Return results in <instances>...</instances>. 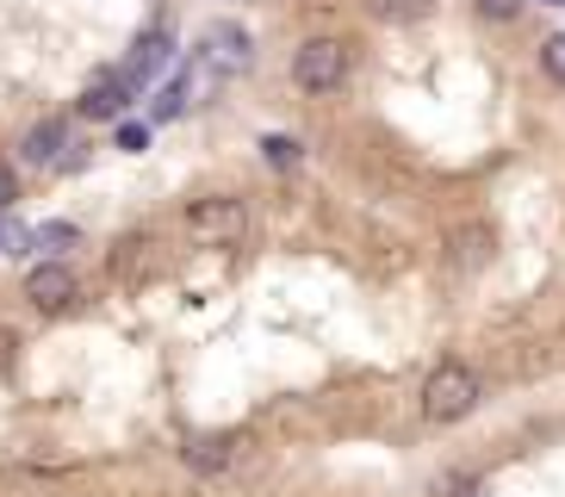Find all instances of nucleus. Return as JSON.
<instances>
[{"instance_id": "13", "label": "nucleus", "mask_w": 565, "mask_h": 497, "mask_svg": "<svg viewBox=\"0 0 565 497\" xmlns=\"http://www.w3.org/2000/svg\"><path fill=\"white\" fill-rule=\"evenodd\" d=\"M262 156H267L274 168H299L305 144H299V137H262Z\"/></svg>"}, {"instance_id": "11", "label": "nucleus", "mask_w": 565, "mask_h": 497, "mask_svg": "<svg viewBox=\"0 0 565 497\" xmlns=\"http://www.w3.org/2000/svg\"><path fill=\"white\" fill-rule=\"evenodd\" d=\"M366 7H373L380 19H392V25H411V19H423V13H429L435 0H366Z\"/></svg>"}, {"instance_id": "17", "label": "nucleus", "mask_w": 565, "mask_h": 497, "mask_svg": "<svg viewBox=\"0 0 565 497\" xmlns=\"http://www.w3.org/2000/svg\"><path fill=\"white\" fill-rule=\"evenodd\" d=\"M479 13H484V19H498V25H503V19L522 13V0H479Z\"/></svg>"}, {"instance_id": "10", "label": "nucleus", "mask_w": 565, "mask_h": 497, "mask_svg": "<svg viewBox=\"0 0 565 497\" xmlns=\"http://www.w3.org/2000/svg\"><path fill=\"white\" fill-rule=\"evenodd\" d=\"M181 454H186V466H193V473H224V466H231V454H236V442H231V435H200V442H186Z\"/></svg>"}, {"instance_id": "12", "label": "nucleus", "mask_w": 565, "mask_h": 497, "mask_svg": "<svg viewBox=\"0 0 565 497\" xmlns=\"http://www.w3.org/2000/svg\"><path fill=\"white\" fill-rule=\"evenodd\" d=\"M186 106H193V99H186L181 82H162V87H156V99H150V113H156V118H181Z\"/></svg>"}, {"instance_id": "16", "label": "nucleus", "mask_w": 565, "mask_h": 497, "mask_svg": "<svg viewBox=\"0 0 565 497\" xmlns=\"http://www.w3.org/2000/svg\"><path fill=\"white\" fill-rule=\"evenodd\" d=\"M38 243H44V248H68V243H75V224H44Z\"/></svg>"}, {"instance_id": "4", "label": "nucleus", "mask_w": 565, "mask_h": 497, "mask_svg": "<svg viewBox=\"0 0 565 497\" xmlns=\"http://www.w3.org/2000/svg\"><path fill=\"white\" fill-rule=\"evenodd\" d=\"M25 298H32L38 311H63L68 298H75V267L68 262H38L25 274Z\"/></svg>"}, {"instance_id": "3", "label": "nucleus", "mask_w": 565, "mask_h": 497, "mask_svg": "<svg viewBox=\"0 0 565 497\" xmlns=\"http://www.w3.org/2000/svg\"><path fill=\"white\" fill-rule=\"evenodd\" d=\"M292 82L305 94H335V87L349 82V44L342 38H305L292 50Z\"/></svg>"}, {"instance_id": "9", "label": "nucleus", "mask_w": 565, "mask_h": 497, "mask_svg": "<svg viewBox=\"0 0 565 497\" xmlns=\"http://www.w3.org/2000/svg\"><path fill=\"white\" fill-rule=\"evenodd\" d=\"M491 224H460V231L448 236V255H454V267H484L491 262Z\"/></svg>"}, {"instance_id": "5", "label": "nucleus", "mask_w": 565, "mask_h": 497, "mask_svg": "<svg viewBox=\"0 0 565 497\" xmlns=\"http://www.w3.org/2000/svg\"><path fill=\"white\" fill-rule=\"evenodd\" d=\"M63 149H75V144H68V125H63V118H44V125H32V131H25L19 162H25V168H63L68 162Z\"/></svg>"}, {"instance_id": "18", "label": "nucleus", "mask_w": 565, "mask_h": 497, "mask_svg": "<svg viewBox=\"0 0 565 497\" xmlns=\"http://www.w3.org/2000/svg\"><path fill=\"white\" fill-rule=\"evenodd\" d=\"M150 144V131L143 125H118V149H143Z\"/></svg>"}, {"instance_id": "19", "label": "nucleus", "mask_w": 565, "mask_h": 497, "mask_svg": "<svg viewBox=\"0 0 565 497\" xmlns=\"http://www.w3.org/2000/svg\"><path fill=\"white\" fill-rule=\"evenodd\" d=\"M13 199H19V181H13V168L0 162V212H7V205H13Z\"/></svg>"}, {"instance_id": "20", "label": "nucleus", "mask_w": 565, "mask_h": 497, "mask_svg": "<svg viewBox=\"0 0 565 497\" xmlns=\"http://www.w3.org/2000/svg\"><path fill=\"white\" fill-rule=\"evenodd\" d=\"M553 7H559V0H553Z\"/></svg>"}, {"instance_id": "15", "label": "nucleus", "mask_w": 565, "mask_h": 497, "mask_svg": "<svg viewBox=\"0 0 565 497\" xmlns=\"http://www.w3.org/2000/svg\"><path fill=\"white\" fill-rule=\"evenodd\" d=\"M541 68H547L553 82H565V38H547V44H541Z\"/></svg>"}, {"instance_id": "14", "label": "nucleus", "mask_w": 565, "mask_h": 497, "mask_svg": "<svg viewBox=\"0 0 565 497\" xmlns=\"http://www.w3.org/2000/svg\"><path fill=\"white\" fill-rule=\"evenodd\" d=\"M32 243H38V231H25V224H0V248H7V255H25Z\"/></svg>"}, {"instance_id": "6", "label": "nucleus", "mask_w": 565, "mask_h": 497, "mask_svg": "<svg viewBox=\"0 0 565 497\" xmlns=\"http://www.w3.org/2000/svg\"><path fill=\"white\" fill-rule=\"evenodd\" d=\"M200 56L217 68V82H224V75H243V68H249V32H243V25H212Z\"/></svg>"}, {"instance_id": "7", "label": "nucleus", "mask_w": 565, "mask_h": 497, "mask_svg": "<svg viewBox=\"0 0 565 497\" xmlns=\"http://www.w3.org/2000/svg\"><path fill=\"white\" fill-rule=\"evenodd\" d=\"M125 106H131V82L125 75H94L82 94V118H118Z\"/></svg>"}, {"instance_id": "8", "label": "nucleus", "mask_w": 565, "mask_h": 497, "mask_svg": "<svg viewBox=\"0 0 565 497\" xmlns=\"http://www.w3.org/2000/svg\"><path fill=\"white\" fill-rule=\"evenodd\" d=\"M168 50H174V38H168V32H143V38L131 44V63L118 68V75H125L131 87H137V82H150L156 68L168 63Z\"/></svg>"}, {"instance_id": "2", "label": "nucleus", "mask_w": 565, "mask_h": 497, "mask_svg": "<svg viewBox=\"0 0 565 497\" xmlns=\"http://www.w3.org/2000/svg\"><path fill=\"white\" fill-rule=\"evenodd\" d=\"M186 236L200 248H236L249 236V212H243V199H193L186 205Z\"/></svg>"}, {"instance_id": "1", "label": "nucleus", "mask_w": 565, "mask_h": 497, "mask_svg": "<svg viewBox=\"0 0 565 497\" xmlns=\"http://www.w3.org/2000/svg\"><path fill=\"white\" fill-rule=\"evenodd\" d=\"M472 411H479V373L466 361H441L423 380V416L429 423H466Z\"/></svg>"}]
</instances>
